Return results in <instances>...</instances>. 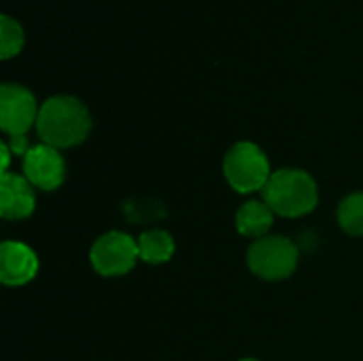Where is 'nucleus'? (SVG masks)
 I'll return each mask as SVG.
<instances>
[{
  "label": "nucleus",
  "instance_id": "obj_1",
  "mask_svg": "<svg viewBox=\"0 0 363 361\" xmlns=\"http://www.w3.org/2000/svg\"><path fill=\"white\" fill-rule=\"evenodd\" d=\"M36 130L45 145L55 149L74 147L87 138L91 130V115L79 98L57 94L40 104Z\"/></svg>",
  "mask_w": 363,
  "mask_h": 361
},
{
  "label": "nucleus",
  "instance_id": "obj_2",
  "mask_svg": "<svg viewBox=\"0 0 363 361\" xmlns=\"http://www.w3.org/2000/svg\"><path fill=\"white\" fill-rule=\"evenodd\" d=\"M264 191V202L283 217H302L308 215L317 202L319 191L315 179L304 170H277L268 179Z\"/></svg>",
  "mask_w": 363,
  "mask_h": 361
},
{
  "label": "nucleus",
  "instance_id": "obj_3",
  "mask_svg": "<svg viewBox=\"0 0 363 361\" xmlns=\"http://www.w3.org/2000/svg\"><path fill=\"white\" fill-rule=\"evenodd\" d=\"M223 172L228 183L240 194L264 189L272 177L268 157L255 143H236L223 160Z\"/></svg>",
  "mask_w": 363,
  "mask_h": 361
},
{
  "label": "nucleus",
  "instance_id": "obj_4",
  "mask_svg": "<svg viewBox=\"0 0 363 361\" xmlns=\"http://www.w3.org/2000/svg\"><path fill=\"white\" fill-rule=\"evenodd\" d=\"M249 268L268 281H281L294 274L298 266V247L283 236H264L249 249Z\"/></svg>",
  "mask_w": 363,
  "mask_h": 361
},
{
  "label": "nucleus",
  "instance_id": "obj_5",
  "mask_svg": "<svg viewBox=\"0 0 363 361\" xmlns=\"http://www.w3.org/2000/svg\"><path fill=\"white\" fill-rule=\"evenodd\" d=\"M138 257V243L123 232H108L100 236L89 253L91 266L102 277H121L130 272Z\"/></svg>",
  "mask_w": 363,
  "mask_h": 361
},
{
  "label": "nucleus",
  "instance_id": "obj_6",
  "mask_svg": "<svg viewBox=\"0 0 363 361\" xmlns=\"http://www.w3.org/2000/svg\"><path fill=\"white\" fill-rule=\"evenodd\" d=\"M38 106L34 94L17 83H4L0 87V128L13 136H26V132L38 119Z\"/></svg>",
  "mask_w": 363,
  "mask_h": 361
},
{
  "label": "nucleus",
  "instance_id": "obj_7",
  "mask_svg": "<svg viewBox=\"0 0 363 361\" xmlns=\"http://www.w3.org/2000/svg\"><path fill=\"white\" fill-rule=\"evenodd\" d=\"M23 174L34 187L53 191L66 179V164L55 147L43 143L30 147L23 155Z\"/></svg>",
  "mask_w": 363,
  "mask_h": 361
},
{
  "label": "nucleus",
  "instance_id": "obj_8",
  "mask_svg": "<svg viewBox=\"0 0 363 361\" xmlns=\"http://www.w3.org/2000/svg\"><path fill=\"white\" fill-rule=\"evenodd\" d=\"M38 272L36 253L17 240H6L0 247V279L4 285L19 287L30 283Z\"/></svg>",
  "mask_w": 363,
  "mask_h": 361
},
{
  "label": "nucleus",
  "instance_id": "obj_9",
  "mask_svg": "<svg viewBox=\"0 0 363 361\" xmlns=\"http://www.w3.org/2000/svg\"><path fill=\"white\" fill-rule=\"evenodd\" d=\"M36 200L32 191V183L19 174H2L0 181V213L4 219L17 221L26 219L34 213Z\"/></svg>",
  "mask_w": 363,
  "mask_h": 361
},
{
  "label": "nucleus",
  "instance_id": "obj_10",
  "mask_svg": "<svg viewBox=\"0 0 363 361\" xmlns=\"http://www.w3.org/2000/svg\"><path fill=\"white\" fill-rule=\"evenodd\" d=\"M272 223H274V211L262 200L247 202L236 213V230L247 238H255V240L264 238L272 228Z\"/></svg>",
  "mask_w": 363,
  "mask_h": 361
},
{
  "label": "nucleus",
  "instance_id": "obj_11",
  "mask_svg": "<svg viewBox=\"0 0 363 361\" xmlns=\"http://www.w3.org/2000/svg\"><path fill=\"white\" fill-rule=\"evenodd\" d=\"M138 243V255L147 264H164L174 255V240L164 230H149L140 234Z\"/></svg>",
  "mask_w": 363,
  "mask_h": 361
},
{
  "label": "nucleus",
  "instance_id": "obj_12",
  "mask_svg": "<svg viewBox=\"0 0 363 361\" xmlns=\"http://www.w3.org/2000/svg\"><path fill=\"white\" fill-rule=\"evenodd\" d=\"M338 223L347 234L363 236V194H351L338 209Z\"/></svg>",
  "mask_w": 363,
  "mask_h": 361
},
{
  "label": "nucleus",
  "instance_id": "obj_13",
  "mask_svg": "<svg viewBox=\"0 0 363 361\" xmlns=\"http://www.w3.org/2000/svg\"><path fill=\"white\" fill-rule=\"evenodd\" d=\"M23 47V28L17 19L2 13L0 15V57L9 60Z\"/></svg>",
  "mask_w": 363,
  "mask_h": 361
},
{
  "label": "nucleus",
  "instance_id": "obj_14",
  "mask_svg": "<svg viewBox=\"0 0 363 361\" xmlns=\"http://www.w3.org/2000/svg\"><path fill=\"white\" fill-rule=\"evenodd\" d=\"M0 155H2V174H6L9 172V162H11V151H9L6 143L0 145Z\"/></svg>",
  "mask_w": 363,
  "mask_h": 361
},
{
  "label": "nucleus",
  "instance_id": "obj_15",
  "mask_svg": "<svg viewBox=\"0 0 363 361\" xmlns=\"http://www.w3.org/2000/svg\"><path fill=\"white\" fill-rule=\"evenodd\" d=\"M242 361H257V360H242Z\"/></svg>",
  "mask_w": 363,
  "mask_h": 361
}]
</instances>
